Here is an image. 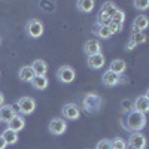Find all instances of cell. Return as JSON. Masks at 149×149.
Segmentation results:
<instances>
[{"label": "cell", "instance_id": "cell-1", "mask_svg": "<svg viewBox=\"0 0 149 149\" xmlns=\"http://www.w3.org/2000/svg\"><path fill=\"white\" fill-rule=\"evenodd\" d=\"M125 125H127L128 131L139 133V130H142L146 125V116H145V113H140V112H136V110L128 112L127 119H125Z\"/></svg>", "mask_w": 149, "mask_h": 149}, {"label": "cell", "instance_id": "cell-2", "mask_svg": "<svg viewBox=\"0 0 149 149\" xmlns=\"http://www.w3.org/2000/svg\"><path fill=\"white\" fill-rule=\"evenodd\" d=\"M102 106H103V100L94 93L86 94L82 100V107L86 113H97L102 109Z\"/></svg>", "mask_w": 149, "mask_h": 149}, {"label": "cell", "instance_id": "cell-3", "mask_svg": "<svg viewBox=\"0 0 149 149\" xmlns=\"http://www.w3.org/2000/svg\"><path fill=\"white\" fill-rule=\"evenodd\" d=\"M43 30H45V29H43V22L39 21V19H36V18L30 19V21L27 22V26H26L27 34H29L30 37H33V39L40 37V36L43 34Z\"/></svg>", "mask_w": 149, "mask_h": 149}, {"label": "cell", "instance_id": "cell-4", "mask_svg": "<svg viewBox=\"0 0 149 149\" xmlns=\"http://www.w3.org/2000/svg\"><path fill=\"white\" fill-rule=\"evenodd\" d=\"M36 109V102L31 97H21L18 100V112L21 115H30Z\"/></svg>", "mask_w": 149, "mask_h": 149}, {"label": "cell", "instance_id": "cell-5", "mask_svg": "<svg viewBox=\"0 0 149 149\" xmlns=\"http://www.w3.org/2000/svg\"><path fill=\"white\" fill-rule=\"evenodd\" d=\"M74 76H76V73H74L72 66H61L57 72L58 81L63 84H72L74 81Z\"/></svg>", "mask_w": 149, "mask_h": 149}, {"label": "cell", "instance_id": "cell-6", "mask_svg": "<svg viewBox=\"0 0 149 149\" xmlns=\"http://www.w3.org/2000/svg\"><path fill=\"white\" fill-rule=\"evenodd\" d=\"M61 113H63V116H64L63 119L74 121V119H78L81 116V110L74 103H67V104L63 106V109H61Z\"/></svg>", "mask_w": 149, "mask_h": 149}, {"label": "cell", "instance_id": "cell-7", "mask_svg": "<svg viewBox=\"0 0 149 149\" xmlns=\"http://www.w3.org/2000/svg\"><path fill=\"white\" fill-rule=\"evenodd\" d=\"M48 128H49V131H51L54 136H61L66 131V128H67L66 119H63V118H54V119H51V122H49Z\"/></svg>", "mask_w": 149, "mask_h": 149}, {"label": "cell", "instance_id": "cell-8", "mask_svg": "<svg viewBox=\"0 0 149 149\" xmlns=\"http://www.w3.org/2000/svg\"><path fill=\"white\" fill-rule=\"evenodd\" d=\"M127 146H130V149H145L146 137L142 133H133L127 142Z\"/></svg>", "mask_w": 149, "mask_h": 149}, {"label": "cell", "instance_id": "cell-9", "mask_svg": "<svg viewBox=\"0 0 149 149\" xmlns=\"http://www.w3.org/2000/svg\"><path fill=\"white\" fill-rule=\"evenodd\" d=\"M100 51H102V45H100V42H98L97 39H90V40H86L85 45H84V52L88 57L100 54Z\"/></svg>", "mask_w": 149, "mask_h": 149}, {"label": "cell", "instance_id": "cell-10", "mask_svg": "<svg viewBox=\"0 0 149 149\" xmlns=\"http://www.w3.org/2000/svg\"><path fill=\"white\" fill-rule=\"evenodd\" d=\"M133 110L136 112H140V113H145L149 110V97L148 95H140L134 100V104H133Z\"/></svg>", "mask_w": 149, "mask_h": 149}, {"label": "cell", "instance_id": "cell-11", "mask_svg": "<svg viewBox=\"0 0 149 149\" xmlns=\"http://www.w3.org/2000/svg\"><path fill=\"white\" fill-rule=\"evenodd\" d=\"M24 127H26V119H24L21 115H18V113H17L14 118H12V119L8 122V130L15 131V133L21 131Z\"/></svg>", "mask_w": 149, "mask_h": 149}, {"label": "cell", "instance_id": "cell-12", "mask_svg": "<svg viewBox=\"0 0 149 149\" xmlns=\"http://www.w3.org/2000/svg\"><path fill=\"white\" fill-rule=\"evenodd\" d=\"M15 115H17V112H15L14 106L3 104L2 107H0V121H2V122H6V124H8Z\"/></svg>", "mask_w": 149, "mask_h": 149}, {"label": "cell", "instance_id": "cell-13", "mask_svg": "<svg viewBox=\"0 0 149 149\" xmlns=\"http://www.w3.org/2000/svg\"><path fill=\"white\" fill-rule=\"evenodd\" d=\"M102 82L106 85V86H115L121 82V76H118V74H115L113 72H110V70H106L103 73V76H102Z\"/></svg>", "mask_w": 149, "mask_h": 149}, {"label": "cell", "instance_id": "cell-14", "mask_svg": "<svg viewBox=\"0 0 149 149\" xmlns=\"http://www.w3.org/2000/svg\"><path fill=\"white\" fill-rule=\"evenodd\" d=\"M148 24H149V19H148V17L146 15H139L137 18L134 19V22H133V33H143L145 30H146V27H148Z\"/></svg>", "mask_w": 149, "mask_h": 149}, {"label": "cell", "instance_id": "cell-15", "mask_svg": "<svg viewBox=\"0 0 149 149\" xmlns=\"http://www.w3.org/2000/svg\"><path fill=\"white\" fill-rule=\"evenodd\" d=\"M31 69L34 72V76H45L48 72V64L43 60H36V61H33Z\"/></svg>", "mask_w": 149, "mask_h": 149}, {"label": "cell", "instance_id": "cell-16", "mask_svg": "<svg viewBox=\"0 0 149 149\" xmlns=\"http://www.w3.org/2000/svg\"><path fill=\"white\" fill-rule=\"evenodd\" d=\"M88 66L94 70H98V69H102L104 66V57L103 54H95V55H91L88 57Z\"/></svg>", "mask_w": 149, "mask_h": 149}, {"label": "cell", "instance_id": "cell-17", "mask_svg": "<svg viewBox=\"0 0 149 149\" xmlns=\"http://www.w3.org/2000/svg\"><path fill=\"white\" fill-rule=\"evenodd\" d=\"M18 78L22 82H31V79L34 78V72H33L31 66H22L18 72Z\"/></svg>", "mask_w": 149, "mask_h": 149}, {"label": "cell", "instance_id": "cell-18", "mask_svg": "<svg viewBox=\"0 0 149 149\" xmlns=\"http://www.w3.org/2000/svg\"><path fill=\"white\" fill-rule=\"evenodd\" d=\"M125 69H127V64H125V61H124V60H113V61H112V63H110V72H113L115 74H118V76H121V74L124 73V72H125Z\"/></svg>", "mask_w": 149, "mask_h": 149}, {"label": "cell", "instance_id": "cell-19", "mask_svg": "<svg viewBox=\"0 0 149 149\" xmlns=\"http://www.w3.org/2000/svg\"><path fill=\"white\" fill-rule=\"evenodd\" d=\"M31 85H33V88L42 91L48 86V78L46 76H34L31 79Z\"/></svg>", "mask_w": 149, "mask_h": 149}, {"label": "cell", "instance_id": "cell-20", "mask_svg": "<svg viewBox=\"0 0 149 149\" xmlns=\"http://www.w3.org/2000/svg\"><path fill=\"white\" fill-rule=\"evenodd\" d=\"M94 2L93 0H79L78 2V9L81 12H84V14H90V12H93L94 9Z\"/></svg>", "mask_w": 149, "mask_h": 149}, {"label": "cell", "instance_id": "cell-21", "mask_svg": "<svg viewBox=\"0 0 149 149\" xmlns=\"http://www.w3.org/2000/svg\"><path fill=\"white\" fill-rule=\"evenodd\" d=\"M2 137L6 140V143L8 145H15L17 142H18V133H15V131H10V130H5L3 131V134H2Z\"/></svg>", "mask_w": 149, "mask_h": 149}, {"label": "cell", "instance_id": "cell-22", "mask_svg": "<svg viewBox=\"0 0 149 149\" xmlns=\"http://www.w3.org/2000/svg\"><path fill=\"white\" fill-rule=\"evenodd\" d=\"M116 6H115V3H112V2H106L103 6H102V14H104V15H107L110 19H112V15H113L115 14V12H116Z\"/></svg>", "mask_w": 149, "mask_h": 149}, {"label": "cell", "instance_id": "cell-23", "mask_svg": "<svg viewBox=\"0 0 149 149\" xmlns=\"http://www.w3.org/2000/svg\"><path fill=\"white\" fill-rule=\"evenodd\" d=\"M94 31H95V34L100 37V39H109V37L112 36L109 29H107V26H95Z\"/></svg>", "mask_w": 149, "mask_h": 149}, {"label": "cell", "instance_id": "cell-24", "mask_svg": "<svg viewBox=\"0 0 149 149\" xmlns=\"http://www.w3.org/2000/svg\"><path fill=\"white\" fill-rule=\"evenodd\" d=\"M124 21H125V14H124V10L116 9V12H115L113 15H112V22H115V24H118V26L122 27Z\"/></svg>", "mask_w": 149, "mask_h": 149}, {"label": "cell", "instance_id": "cell-25", "mask_svg": "<svg viewBox=\"0 0 149 149\" xmlns=\"http://www.w3.org/2000/svg\"><path fill=\"white\" fill-rule=\"evenodd\" d=\"M110 148L112 149H127V142L121 139V137H115L113 140H110Z\"/></svg>", "mask_w": 149, "mask_h": 149}, {"label": "cell", "instance_id": "cell-26", "mask_svg": "<svg viewBox=\"0 0 149 149\" xmlns=\"http://www.w3.org/2000/svg\"><path fill=\"white\" fill-rule=\"evenodd\" d=\"M136 46H137V45H142V43H145L146 42V34L145 33H133L131 34V39H130Z\"/></svg>", "mask_w": 149, "mask_h": 149}, {"label": "cell", "instance_id": "cell-27", "mask_svg": "<svg viewBox=\"0 0 149 149\" xmlns=\"http://www.w3.org/2000/svg\"><path fill=\"white\" fill-rule=\"evenodd\" d=\"M110 21H112V19H110L107 15L102 14V12H98V14H97V26H107Z\"/></svg>", "mask_w": 149, "mask_h": 149}, {"label": "cell", "instance_id": "cell-28", "mask_svg": "<svg viewBox=\"0 0 149 149\" xmlns=\"http://www.w3.org/2000/svg\"><path fill=\"white\" fill-rule=\"evenodd\" d=\"M133 5H134L136 9H139V10H146L149 8V2H148V0H136Z\"/></svg>", "mask_w": 149, "mask_h": 149}, {"label": "cell", "instance_id": "cell-29", "mask_svg": "<svg viewBox=\"0 0 149 149\" xmlns=\"http://www.w3.org/2000/svg\"><path fill=\"white\" fill-rule=\"evenodd\" d=\"M107 29H109V31H110V34H116V33H119L121 30H122V27L121 26H118V24H115V22H109L107 24Z\"/></svg>", "mask_w": 149, "mask_h": 149}, {"label": "cell", "instance_id": "cell-30", "mask_svg": "<svg viewBox=\"0 0 149 149\" xmlns=\"http://www.w3.org/2000/svg\"><path fill=\"white\" fill-rule=\"evenodd\" d=\"M95 149H112L110 148V140H100L97 143V148Z\"/></svg>", "mask_w": 149, "mask_h": 149}, {"label": "cell", "instance_id": "cell-31", "mask_svg": "<svg viewBox=\"0 0 149 149\" xmlns=\"http://www.w3.org/2000/svg\"><path fill=\"white\" fill-rule=\"evenodd\" d=\"M131 107H133V104H131L130 100H124V102H122V110H124V112H125V110H130ZM130 112H131V110H130Z\"/></svg>", "mask_w": 149, "mask_h": 149}, {"label": "cell", "instance_id": "cell-32", "mask_svg": "<svg viewBox=\"0 0 149 149\" xmlns=\"http://www.w3.org/2000/svg\"><path fill=\"white\" fill-rule=\"evenodd\" d=\"M6 146H8V143H6V140L0 136V149H6Z\"/></svg>", "mask_w": 149, "mask_h": 149}, {"label": "cell", "instance_id": "cell-33", "mask_svg": "<svg viewBox=\"0 0 149 149\" xmlns=\"http://www.w3.org/2000/svg\"><path fill=\"white\" fill-rule=\"evenodd\" d=\"M134 48H136V45H134V43H133L131 40H130V42L127 43V46H125V49H127V51H133Z\"/></svg>", "mask_w": 149, "mask_h": 149}, {"label": "cell", "instance_id": "cell-34", "mask_svg": "<svg viewBox=\"0 0 149 149\" xmlns=\"http://www.w3.org/2000/svg\"><path fill=\"white\" fill-rule=\"evenodd\" d=\"M3 103H5V97H3V94L0 93V107L3 106Z\"/></svg>", "mask_w": 149, "mask_h": 149}, {"label": "cell", "instance_id": "cell-35", "mask_svg": "<svg viewBox=\"0 0 149 149\" xmlns=\"http://www.w3.org/2000/svg\"><path fill=\"white\" fill-rule=\"evenodd\" d=\"M0 46H2V37H0Z\"/></svg>", "mask_w": 149, "mask_h": 149}, {"label": "cell", "instance_id": "cell-36", "mask_svg": "<svg viewBox=\"0 0 149 149\" xmlns=\"http://www.w3.org/2000/svg\"><path fill=\"white\" fill-rule=\"evenodd\" d=\"M0 79H2V73H0Z\"/></svg>", "mask_w": 149, "mask_h": 149}]
</instances>
